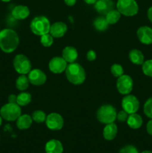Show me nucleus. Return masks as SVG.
<instances>
[{
    "mask_svg": "<svg viewBox=\"0 0 152 153\" xmlns=\"http://www.w3.org/2000/svg\"><path fill=\"white\" fill-rule=\"evenodd\" d=\"M147 15L149 20L152 22V7H150L148 8V12H147Z\"/></svg>",
    "mask_w": 152,
    "mask_h": 153,
    "instance_id": "4c0bfd02",
    "label": "nucleus"
},
{
    "mask_svg": "<svg viewBox=\"0 0 152 153\" xmlns=\"http://www.w3.org/2000/svg\"><path fill=\"white\" fill-rule=\"evenodd\" d=\"M128 118V114L127 113L126 111H125L124 110L120 111H119V113H117V114H116V120H117L119 122H121V123L126 122Z\"/></svg>",
    "mask_w": 152,
    "mask_h": 153,
    "instance_id": "473e14b6",
    "label": "nucleus"
},
{
    "mask_svg": "<svg viewBox=\"0 0 152 153\" xmlns=\"http://www.w3.org/2000/svg\"><path fill=\"white\" fill-rule=\"evenodd\" d=\"M28 78L30 83L35 86H40V85H44L47 79L46 73L40 69L31 70L28 73Z\"/></svg>",
    "mask_w": 152,
    "mask_h": 153,
    "instance_id": "f8f14e48",
    "label": "nucleus"
},
{
    "mask_svg": "<svg viewBox=\"0 0 152 153\" xmlns=\"http://www.w3.org/2000/svg\"><path fill=\"white\" fill-rule=\"evenodd\" d=\"M1 123H2V117H1V115H0V126H1Z\"/></svg>",
    "mask_w": 152,
    "mask_h": 153,
    "instance_id": "a19ab883",
    "label": "nucleus"
},
{
    "mask_svg": "<svg viewBox=\"0 0 152 153\" xmlns=\"http://www.w3.org/2000/svg\"><path fill=\"white\" fill-rule=\"evenodd\" d=\"M51 24L46 16H37L31 20L30 23V28L33 34L37 36H42L49 33Z\"/></svg>",
    "mask_w": 152,
    "mask_h": 153,
    "instance_id": "7ed1b4c3",
    "label": "nucleus"
},
{
    "mask_svg": "<svg viewBox=\"0 0 152 153\" xmlns=\"http://www.w3.org/2000/svg\"><path fill=\"white\" fill-rule=\"evenodd\" d=\"M115 7L113 0H97L94 4V7L98 13L106 15L110 10H113Z\"/></svg>",
    "mask_w": 152,
    "mask_h": 153,
    "instance_id": "4468645a",
    "label": "nucleus"
},
{
    "mask_svg": "<svg viewBox=\"0 0 152 153\" xmlns=\"http://www.w3.org/2000/svg\"><path fill=\"white\" fill-rule=\"evenodd\" d=\"M142 118L139 114L137 113L131 114L128 116L127 120V123L128 126L132 129H138L142 126Z\"/></svg>",
    "mask_w": 152,
    "mask_h": 153,
    "instance_id": "aec40b11",
    "label": "nucleus"
},
{
    "mask_svg": "<svg viewBox=\"0 0 152 153\" xmlns=\"http://www.w3.org/2000/svg\"><path fill=\"white\" fill-rule=\"evenodd\" d=\"M116 8L125 16H134L139 11V5L136 0H118Z\"/></svg>",
    "mask_w": 152,
    "mask_h": 153,
    "instance_id": "423d86ee",
    "label": "nucleus"
},
{
    "mask_svg": "<svg viewBox=\"0 0 152 153\" xmlns=\"http://www.w3.org/2000/svg\"><path fill=\"white\" fill-rule=\"evenodd\" d=\"M21 108L17 103H7L0 109V115L7 121H15L21 115Z\"/></svg>",
    "mask_w": 152,
    "mask_h": 153,
    "instance_id": "39448f33",
    "label": "nucleus"
},
{
    "mask_svg": "<svg viewBox=\"0 0 152 153\" xmlns=\"http://www.w3.org/2000/svg\"><path fill=\"white\" fill-rule=\"evenodd\" d=\"M29 80L25 75H20L16 80V88L19 91H24L27 90L29 86Z\"/></svg>",
    "mask_w": 152,
    "mask_h": 153,
    "instance_id": "b1692460",
    "label": "nucleus"
},
{
    "mask_svg": "<svg viewBox=\"0 0 152 153\" xmlns=\"http://www.w3.org/2000/svg\"><path fill=\"white\" fill-rule=\"evenodd\" d=\"M141 153H152V151H150V150H145V151H143V152H142Z\"/></svg>",
    "mask_w": 152,
    "mask_h": 153,
    "instance_id": "ea45409f",
    "label": "nucleus"
},
{
    "mask_svg": "<svg viewBox=\"0 0 152 153\" xmlns=\"http://www.w3.org/2000/svg\"><path fill=\"white\" fill-rule=\"evenodd\" d=\"M16 98H17V96H16L15 94H10L8 97V102L16 103Z\"/></svg>",
    "mask_w": 152,
    "mask_h": 153,
    "instance_id": "c9c22d12",
    "label": "nucleus"
},
{
    "mask_svg": "<svg viewBox=\"0 0 152 153\" xmlns=\"http://www.w3.org/2000/svg\"><path fill=\"white\" fill-rule=\"evenodd\" d=\"M2 1H4V2H8V1H11V0H1Z\"/></svg>",
    "mask_w": 152,
    "mask_h": 153,
    "instance_id": "79ce46f5",
    "label": "nucleus"
},
{
    "mask_svg": "<svg viewBox=\"0 0 152 153\" xmlns=\"http://www.w3.org/2000/svg\"><path fill=\"white\" fill-rule=\"evenodd\" d=\"M67 65V62L63 58V57L56 56L50 60L49 63V68L52 73L60 74L65 71Z\"/></svg>",
    "mask_w": 152,
    "mask_h": 153,
    "instance_id": "9b49d317",
    "label": "nucleus"
},
{
    "mask_svg": "<svg viewBox=\"0 0 152 153\" xmlns=\"http://www.w3.org/2000/svg\"><path fill=\"white\" fill-rule=\"evenodd\" d=\"M119 153H139V151L133 145H127L122 147Z\"/></svg>",
    "mask_w": 152,
    "mask_h": 153,
    "instance_id": "2f4dec72",
    "label": "nucleus"
},
{
    "mask_svg": "<svg viewBox=\"0 0 152 153\" xmlns=\"http://www.w3.org/2000/svg\"><path fill=\"white\" fill-rule=\"evenodd\" d=\"M13 64L16 73L20 75L28 74L32 67L31 61L28 57L22 54L16 55L14 57Z\"/></svg>",
    "mask_w": 152,
    "mask_h": 153,
    "instance_id": "0eeeda50",
    "label": "nucleus"
},
{
    "mask_svg": "<svg viewBox=\"0 0 152 153\" xmlns=\"http://www.w3.org/2000/svg\"><path fill=\"white\" fill-rule=\"evenodd\" d=\"M54 42V37L49 33L40 36V43L45 47H50Z\"/></svg>",
    "mask_w": 152,
    "mask_h": 153,
    "instance_id": "cd10ccee",
    "label": "nucleus"
},
{
    "mask_svg": "<svg viewBox=\"0 0 152 153\" xmlns=\"http://www.w3.org/2000/svg\"><path fill=\"white\" fill-rule=\"evenodd\" d=\"M134 88V81L132 78L128 75L123 74L120 77L117 78L116 88L120 94L125 96L130 94Z\"/></svg>",
    "mask_w": 152,
    "mask_h": 153,
    "instance_id": "6e6552de",
    "label": "nucleus"
},
{
    "mask_svg": "<svg viewBox=\"0 0 152 153\" xmlns=\"http://www.w3.org/2000/svg\"><path fill=\"white\" fill-rule=\"evenodd\" d=\"M143 111L146 117L152 119V97L148 99L145 102L143 107Z\"/></svg>",
    "mask_w": 152,
    "mask_h": 153,
    "instance_id": "7c9ffc66",
    "label": "nucleus"
},
{
    "mask_svg": "<svg viewBox=\"0 0 152 153\" xmlns=\"http://www.w3.org/2000/svg\"><path fill=\"white\" fill-rule=\"evenodd\" d=\"M19 44L18 34L13 29L4 28L0 31V49L4 53H12Z\"/></svg>",
    "mask_w": 152,
    "mask_h": 153,
    "instance_id": "f257e3e1",
    "label": "nucleus"
},
{
    "mask_svg": "<svg viewBox=\"0 0 152 153\" xmlns=\"http://www.w3.org/2000/svg\"><path fill=\"white\" fill-rule=\"evenodd\" d=\"M45 151L46 153H63V146L60 140L52 139L46 143Z\"/></svg>",
    "mask_w": 152,
    "mask_h": 153,
    "instance_id": "dca6fc26",
    "label": "nucleus"
},
{
    "mask_svg": "<svg viewBox=\"0 0 152 153\" xmlns=\"http://www.w3.org/2000/svg\"><path fill=\"white\" fill-rule=\"evenodd\" d=\"M96 58V53L94 50H89L86 53V59L89 61H95Z\"/></svg>",
    "mask_w": 152,
    "mask_h": 153,
    "instance_id": "72a5a7b5",
    "label": "nucleus"
},
{
    "mask_svg": "<svg viewBox=\"0 0 152 153\" xmlns=\"http://www.w3.org/2000/svg\"><path fill=\"white\" fill-rule=\"evenodd\" d=\"M11 14L13 18H15L16 19L22 20V19H26L29 16L30 10L27 6L19 4V5H16V7H13Z\"/></svg>",
    "mask_w": 152,
    "mask_h": 153,
    "instance_id": "f3484780",
    "label": "nucleus"
},
{
    "mask_svg": "<svg viewBox=\"0 0 152 153\" xmlns=\"http://www.w3.org/2000/svg\"><path fill=\"white\" fill-rule=\"evenodd\" d=\"M46 117L47 116H46V113L41 110L34 111L31 115L33 121L37 123H42L43 122H46Z\"/></svg>",
    "mask_w": 152,
    "mask_h": 153,
    "instance_id": "bb28decb",
    "label": "nucleus"
},
{
    "mask_svg": "<svg viewBox=\"0 0 152 153\" xmlns=\"http://www.w3.org/2000/svg\"><path fill=\"white\" fill-rule=\"evenodd\" d=\"M93 26L98 31H104L108 28L109 24L105 17L98 16L93 21Z\"/></svg>",
    "mask_w": 152,
    "mask_h": 153,
    "instance_id": "5701e85b",
    "label": "nucleus"
},
{
    "mask_svg": "<svg viewBox=\"0 0 152 153\" xmlns=\"http://www.w3.org/2000/svg\"><path fill=\"white\" fill-rule=\"evenodd\" d=\"M146 130H147L148 134L152 136V119H151V120L148 122L147 126H146Z\"/></svg>",
    "mask_w": 152,
    "mask_h": 153,
    "instance_id": "f704fd0d",
    "label": "nucleus"
},
{
    "mask_svg": "<svg viewBox=\"0 0 152 153\" xmlns=\"http://www.w3.org/2000/svg\"><path fill=\"white\" fill-rule=\"evenodd\" d=\"M31 102V95L29 93L22 92L17 96L16 103L19 106H26Z\"/></svg>",
    "mask_w": 152,
    "mask_h": 153,
    "instance_id": "a878e982",
    "label": "nucleus"
},
{
    "mask_svg": "<svg viewBox=\"0 0 152 153\" xmlns=\"http://www.w3.org/2000/svg\"><path fill=\"white\" fill-rule=\"evenodd\" d=\"M68 27L66 24L63 22H55L51 25L49 34L55 38H60L65 35L66 33Z\"/></svg>",
    "mask_w": 152,
    "mask_h": 153,
    "instance_id": "2eb2a0df",
    "label": "nucleus"
},
{
    "mask_svg": "<svg viewBox=\"0 0 152 153\" xmlns=\"http://www.w3.org/2000/svg\"><path fill=\"white\" fill-rule=\"evenodd\" d=\"M46 124L48 128L52 131H59L62 129L64 125L63 117L58 113H51L46 117Z\"/></svg>",
    "mask_w": 152,
    "mask_h": 153,
    "instance_id": "9d476101",
    "label": "nucleus"
},
{
    "mask_svg": "<svg viewBox=\"0 0 152 153\" xmlns=\"http://www.w3.org/2000/svg\"><path fill=\"white\" fill-rule=\"evenodd\" d=\"M105 18L109 25H113V24H116V22H118V21L120 19L121 13H119L118 10L113 9L106 14Z\"/></svg>",
    "mask_w": 152,
    "mask_h": 153,
    "instance_id": "393cba45",
    "label": "nucleus"
},
{
    "mask_svg": "<svg viewBox=\"0 0 152 153\" xmlns=\"http://www.w3.org/2000/svg\"><path fill=\"white\" fill-rule=\"evenodd\" d=\"M65 73L68 81L72 85H82L86 79V72L84 69L77 63L73 62L68 64Z\"/></svg>",
    "mask_w": 152,
    "mask_h": 153,
    "instance_id": "f03ea898",
    "label": "nucleus"
},
{
    "mask_svg": "<svg viewBox=\"0 0 152 153\" xmlns=\"http://www.w3.org/2000/svg\"><path fill=\"white\" fill-rule=\"evenodd\" d=\"M33 123L32 117L28 114H21L16 120V126L20 130H25L31 126Z\"/></svg>",
    "mask_w": 152,
    "mask_h": 153,
    "instance_id": "412c9836",
    "label": "nucleus"
},
{
    "mask_svg": "<svg viewBox=\"0 0 152 153\" xmlns=\"http://www.w3.org/2000/svg\"><path fill=\"white\" fill-rule=\"evenodd\" d=\"M84 2L87 4H94L97 1V0H83Z\"/></svg>",
    "mask_w": 152,
    "mask_h": 153,
    "instance_id": "58836bf2",
    "label": "nucleus"
},
{
    "mask_svg": "<svg viewBox=\"0 0 152 153\" xmlns=\"http://www.w3.org/2000/svg\"><path fill=\"white\" fill-rule=\"evenodd\" d=\"M77 0H64V2L68 6H73L75 4Z\"/></svg>",
    "mask_w": 152,
    "mask_h": 153,
    "instance_id": "e433bc0d",
    "label": "nucleus"
},
{
    "mask_svg": "<svg viewBox=\"0 0 152 153\" xmlns=\"http://www.w3.org/2000/svg\"><path fill=\"white\" fill-rule=\"evenodd\" d=\"M78 56L77 49L73 46H66L62 51V57L67 63H73Z\"/></svg>",
    "mask_w": 152,
    "mask_h": 153,
    "instance_id": "a211bd4d",
    "label": "nucleus"
},
{
    "mask_svg": "<svg viewBox=\"0 0 152 153\" xmlns=\"http://www.w3.org/2000/svg\"><path fill=\"white\" fill-rule=\"evenodd\" d=\"M142 69L145 76L152 78V59L144 61L142 65Z\"/></svg>",
    "mask_w": 152,
    "mask_h": 153,
    "instance_id": "c756f323",
    "label": "nucleus"
},
{
    "mask_svg": "<svg viewBox=\"0 0 152 153\" xmlns=\"http://www.w3.org/2000/svg\"><path fill=\"white\" fill-rule=\"evenodd\" d=\"M137 37L142 43L152 44V28L148 26H141L137 31Z\"/></svg>",
    "mask_w": 152,
    "mask_h": 153,
    "instance_id": "ddd939ff",
    "label": "nucleus"
},
{
    "mask_svg": "<svg viewBox=\"0 0 152 153\" xmlns=\"http://www.w3.org/2000/svg\"><path fill=\"white\" fill-rule=\"evenodd\" d=\"M110 72L114 77L119 78L124 74V69L120 64H114L110 67Z\"/></svg>",
    "mask_w": 152,
    "mask_h": 153,
    "instance_id": "c85d7f7f",
    "label": "nucleus"
},
{
    "mask_svg": "<svg viewBox=\"0 0 152 153\" xmlns=\"http://www.w3.org/2000/svg\"><path fill=\"white\" fill-rule=\"evenodd\" d=\"M118 133V127L116 123L106 124L103 130V136L107 140H113L116 137Z\"/></svg>",
    "mask_w": 152,
    "mask_h": 153,
    "instance_id": "6ab92c4d",
    "label": "nucleus"
},
{
    "mask_svg": "<svg viewBox=\"0 0 152 153\" xmlns=\"http://www.w3.org/2000/svg\"><path fill=\"white\" fill-rule=\"evenodd\" d=\"M116 108L111 105H103L96 112L97 120L103 124H109L114 123L116 120Z\"/></svg>",
    "mask_w": 152,
    "mask_h": 153,
    "instance_id": "20e7f679",
    "label": "nucleus"
},
{
    "mask_svg": "<svg viewBox=\"0 0 152 153\" xmlns=\"http://www.w3.org/2000/svg\"><path fill=\"white\" fill-rule=\"evenodd\" d=\"M128 57L131 63L136 65H142L144 63V55L139 49H132L130 51Z\"/></svg>",
    "mask_w": 152,
    "mask_h": 153,
    "instance_id": "4be33fe9",
    "label": "nucleus"
},
{
    "mask_svg": "<svg viewBox=\"0 0 152 153\" xmlns=\"http://www.w3.org/2000/svg\"><path fill=\"white\" fill-rule=\"evenodd\" d=\"M122 107L128 114L137 113L139 108V102L135 96L128 94L122 99Z\"/></svg>",
    "mask_w": 152,
    "mask_h": 153,
    "instance_id": "1a4fd4ad",
    "label": "nucleus"
}]
</instances>
